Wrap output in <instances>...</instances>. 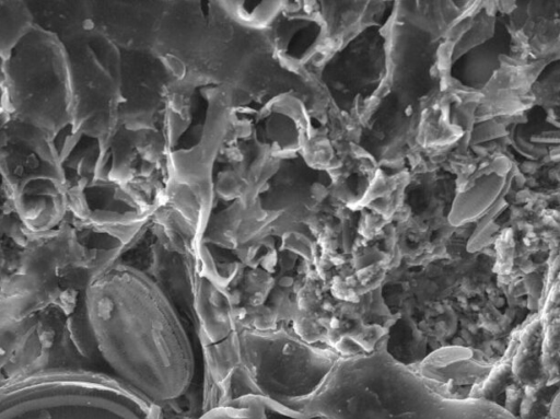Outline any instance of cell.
<instances>
[{
	"mask_svg": "<svg viewBox=\"0 0 560 419\" xmlns=\"http://www.w3.org/2000/svg\"><path fill=\"white\" fill-rule=\"evenodd\" d=\"M88 327L112 375L165 407L189 389L195 359L186 330L163 290L133 266L113 263L84 293Z\"/></svg>",
	"mask_w": 560,
	"mask_h": 419,
	"instance_id": "cell-1",
	"label": "cell"
},
{
	"mask_svg": "<svg viewBox=\"0 0 560 419\" xmlns=\"http://www.w3.org/2000/svg\"><path fill=\"white\" fill-rule=\"evenodd\" d=\"M325 419H516L497 403L459 397L392 357L387 337L340 356L308 396L285 405Z\"/></svg>",
	"mask_w": 560,
	"mask_h": 419,
	"instance_id": "cell-2",
	"label": "cell"
},
{
	"mask_svg": "<svg viewBox=\"0 0 560 419\" xmlns=\"http://www.w3.org/2000/svg\"><path fill=\"white\" fill-rule=\"evenodd\" d=\"M0 419H164V412L112 374L43 368L0 383Z\"/></svg>",
	"mask_w": 560,
	"mask_h": 419,
	"instance_id": "cell-3",
	"label": "cell"
},
{
	"mask_svg": "<svg viewBox=\"0 0 560 419\" xmlns=\"http://www.w3.org/2000/svg\"><path fill=\"white\" fill-rule=\"evenodd\" d=\"M3 70L12 118L48 136L60 153L74 135L69 68L61 43L33 25Z\"/></svg>",
	"mask_w": 560,
	"mask_h": 419,
	"instance_id": "cell-4",
	"label": "cell"
},
{
	"mask_svg": "<svg viewBox=\"0 0 560 419\" xmlns=\"http://www.w3.org/2000/svg\"><path fill=\"white\" fill-rule=\"evenodd\" d=\"M0 181L12 211L30 233L55 230L66 220L58 148L42 131L13 118L0 137Z\"/></svg>",
	"mask_w": 560,
	"mask_h": 419,
	"instance_id": "cell-5",
	"label": "cell"
},
{
	"mask_svg": "<svg viewBox=\"0 0 560 419\" xmlns=\"http://www.w3.org/2000/svg\"><path fill=\"white\" fill-rule=\"evenodd\" d=\"M240 344L253 395L283 405L311 395L339 357L281 330H245Z\"/></svg>",
	"mask_w": 560,
	"mask_h": 419,
	"instance_id": "cell-6",
	"label": "cell"
},
{
	"mask_svg": "<svg viewBox=\"0 0 560 419\" xmlns=\"http://www.w3.org/2000/svg\"><path fill=\"white\" fill-rule=\"evenodd\" d=\"M61 45L70 75L73 132L104 141L118 118V48L93 28Z\"/></svg>",
	"mask_w": 560,
	"mask_h": 419,
	"instance_id": "cell-7",
	"label": "cell"
},
{
	"mask_svg": "<svg viewBox=\"0 0 560 419\" xmlns=\"http://www.w3.org/2000/svg\"><path fill=\"white\" fill-rule=\"evenodd\" d=\"M494 363L480 352L466 347L441 348L411 368L425 380L451 386L470 385L486 380Z\"/></svg>",
	"mask_w": 560,
	"mask_h": 419,
	"instance_id": "cell-8",
	"label": "cell"
},
{
	"mask_svg": "<svg viewBox=\"0 0 560 419\" xmlns=\"http://www.w3.org/2000/svg\"><path fill=\"white\" fill-rule=\"evenodd\" d=\"M32 23L65 43L92 30L91 5L85 0H25Z\"/></svg>",
	"mask_w": 560,
	"mask_h": 419,
	"instance_id": "cell-9",
	"label": "cell"
},
{
	"mask_svg": "<svg viewBox=\"0 0 560 419\" xmlns=\"http://www.w3.org/2000/svg\"><path fill=\"white\" fill-rule=\"evenodd\" d=\"M542 325L538 316L518 330L516 349L512 360L515 381L535 387L542 371Z\"/></svg>",
	"mask_w": 560,
	"mask_h": 419,
	"instance_id": "cell-10",
	"label": "cell"
},
{
	"mask_svg": "<svg viewBox=\"0 0 560 419\" xmlns=\"http://www.w3.org/2000/svg\"><path fill=\"white\" fill-rule=\"evenodd\" d=\"M320 27L306 18H285L275 30V43L279 53L292 61H301L316 43Z\"/></svg>",
	"mask_w": 560,
	"mask_h": 419,
	"instance_id": "cell-11",
	"label": "cell"
},
{
	"mask_svg": "<svg viewBox=\"0 0 560 419\" xmlns=\"http://www.w3.org/2000/svg\"><path fill=\"white\" fill-rule=\"evenodd\" d=\"M32 26L25 0H0V61H7Z\"/></svg>",
	"mask_w": 560,
	"mask_h": 419,
	"instance_id": "cell-12",
	"label": "cell"
},
{
	"mask_svg": "<svg viewBox=\"0 0 560 419\" xmlns=\"http://www.w3.org/2000/svg\"><path fill=\"white\" fill-rule=\"evenodd\" d=\"M517 336L518 330L512 338L504 357L498 363H494L492 370L483 382L470 388L467 397L491 400V396L500 394L506 386H509L508 383L513 379L512 360L516 349Z\"/></svg>",
	"mask_w": 560,
	"mask_h": 419,
	"instance_id": "cell-13",
	"label": "cell"
},
{
	"mask_svg": "<svg viewBox=\"0 0 560 419\" xmlns=\"http://www.w3.org/2000/svg\"><path fill=\"white\" fill-rule=\"evenodd\" d=\"M197 419H265V415L255 395H246L214 405Z\"/></svg>",
	"mask_w": 560,
	"mask_h": 419,
	"instance_id": "cell-14",
	"label": "cell"
},
{
	"mask_svg": "<svg viewBox=\"0 0 560 419\" xmlns=\"http://www.w3.org/2000/svg\"><path fill=\"white\" fill-rule=\"evenodd\" d=\"M233 14L253 25H265L278 15L280 2H230Z\"/></svg>",
	"mask_w": 560,
	"mask_h": 419,
	"instance_id": "cell-15",
	"label": "cell"
},
{
	"mask_svg": "<svg viewBox=\"0 0 560 419\" xmlns=\"http://www.w3.org/2000/svg\"><path fill=\"white\" fill-rule=\"evenodd\" d=\"M255 397L262 408L265 419H325L320 416L302 414L281 403L260 395H255Z\"/></svg>",
	"mask_w": 560,
	"mask_h": 419,
	"instance_id": "cell-16",
	"label": "cell"
},
{
	"mask_svg": "<svg viewBox=\"0 0 560 419\" xmlns=\"http://www.w3.org/2000/svg\"><path fill=\"white\" fill-rule=\"evenodd\" d=\"M4 62L0 61V137L12 119V109L9 101V94L4 77Z\"/></svg>",
	"mask_w": 560,
	"mask_h": 419,
	"instance_id": "cell-17",
	"label": "cell"
},
{
	"mask_svg": "<svg viewBox=\"0 0 560 419\" xmlns=\"http://www.w3.org/2000/svg\"><path fill=\"white\" fill-rule=\"evenodd\" d=\"M4 199V191H3V188H2V184H1V181H0V206L2 203Z\"/></svg>",
	"mask_w": 560,
	"mask_h": 419,
	"instance_id": "cell-18",
	"label": "cell"
}]
</instances>
